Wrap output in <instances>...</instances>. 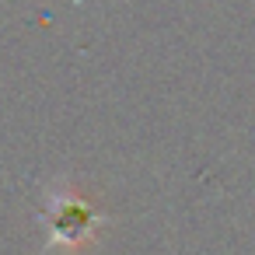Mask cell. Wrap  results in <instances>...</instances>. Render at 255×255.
Listing matches in <instances>:
<instances>
[{
    "label": "cell",
    "mask_w": 255,
    "mask_h": 255,
    "mask_svg": "<svg viewBox=\"0 0 255 255\" xmlns=\"http://www.w3.org/2000/svg\"><path fill=\"white\" fill-rule=\"evenodd\" d=\"M39 224L46 231L42 252H63V255H81L91 248L109 224V213L84 196L74 182L56 178L42 189V206H39Z\"/></svg>",
    "instance_id": "1"
}]
</instances>
